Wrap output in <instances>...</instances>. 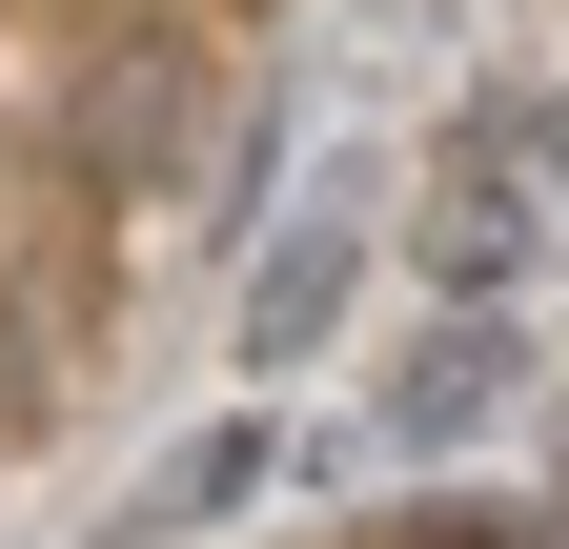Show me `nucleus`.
<instances>
[{
  "mask_svg": "<svg viewBox=\"0 0 569 549\" xmlns=\"http://www.w3.org/2000/svg\"><path fill=\"white\" fill-rule=\"evenodd\" d=\"M346 286H367V203H306V224L244 264V367H306L346 326Z\"/></svg>",
  "mask_w": 569,
  "mask_h": 549,
  "instance_id": "obj_2",
  "label": "nucleus"
},
{
  "mask_svg": "<svg viewBox=\"0 0 569 549\" xmlns=\"http://www.w3.org/2000/svg\"><path fill=\"white\" fill-rule=\"evenodd\" d=\"M427 264H448V286L488 306V286H509V264H529V203L488 183V163H448V203H427Z\"/></svg>",
  "mask_w": 569,
  "mask_h": 549,
  "instance_id": "obj_4",
  "label": "nucleus"
},
{
  "mask_svg": "<svg viewBox=\"0 0 569 549\" xmlns=\"http://www.w3.org/2000/svg\"><path fill=\"white\" fill-rule=\"evenodd\" d=\"M264 489H284V428L244 407V428H203V448L142 468V529H224V509H264Z\"/></svg>",
  "mask_w": 569,
  "mask_h": 549,
  "instance_id": "obj_3",
  "label": "nucleus"
},
{
  "mask_svg": "<svg viewBox=\"0 0 569 549\" xmlns=\"http://www.w3.org/2000/svg\"><path fill=\"white\" fill-rule=\"evenodd\" d=\"M509 387H529V326H509V306H448V326H427V347L367 387V448H407V468H427V448H468Z\"/></svg>",
  "mask_w": 569,
  "mask_h": 549,
  "instance_id": "obj_1",
  "label": "nucleus"
}]
</instances>
